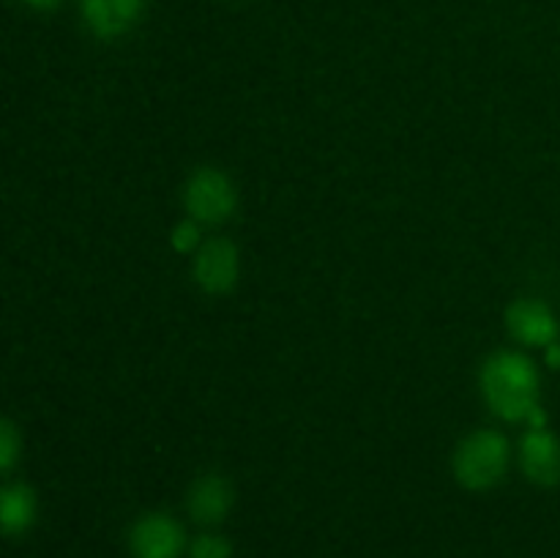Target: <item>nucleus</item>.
<instances>
[{
	"instance_id": "nucleus-6",
	"label": "nucleus",
	"mask_w": 560,
	"mask_h": 558,
	"mask_svg": "<svg viewBox=\"0 0 560 558\" xmlns=\"http://www.w3.org/2000/svg\"><path fill=\"white\" fill-rule=\"evenodd\" d=\"M506 326L512 337L534 348H550L558 337V321L550 306L539 299H517L506 310Z\"/></svg>"
},
{
	"instance_id": "nucleus-12",
	"label": "nucleus",
	"mask_w": 560,
	"mask_h": 558,
	"mask_svg": "<svg viewBox=\"0 0 560 558\" xmlns=\"http://www.w3.org/2000/svg\"><path fill=\"white\" fill-rule=\"evenodd\" d=\"M191 558H233V545L219 534H202L191 542Z\"/></svg>"
},
{
	"instance_id": "nucleus-11",
	"label": "nucleus",
	"mask_w": 560,
	"mask_h": 558,
	"mask_svg": "<svg viewBox=\"0 0 560 558\" xmlns=\"http://www.w3.org/2000/svg\"><path fill=\"white\" fill-rule=\"evenodd\" d=\"M20 449H22V441L14 421L3 419L0 421V470L14 468L16 457H20Z\"/></svg>"
},
{
	"instance_id": "nucleus-1",
	"label": "nucleus",
	"mask_w": 560,
	"mask_h": 558,
	"mask_svg": "<svg viewBox=\"0 0 560 558\" xmlns=\"http://www.w3.org/2000/svg\"><path fill=\"white\" fill-rule=\"evenodd\" d=\"M479 386L487 405L506 421H528L539 408V372L534 361L517 350H498L485 361Z\"/></svg>"
},
{
	"instance_id": "nucleus-14",
	"label": "nucleus",
	"mask_w": 560,
	"mask_h": 558,
	"mask_svg": "<svg viewBox=\"0 0 560 558\" xmlns=\"http://www.w3.org/2000/svg\"><path fill=\"white\" fill-rule=\"evenodd\" d=\"M27 5H31V9H38V11H49V9H55V5L60 3V0H25Z\"/></svg>"
},
{
	"instance_id": "nucleus-5",
	"label": "nucleus",
	"mask_w": 560,
	"mask_h": 558,
	"mask_svg": "<svg viewBox=\"0 0 560 558\" xmlns=\"http://www.w3.org/2000/svg\"><path fill=\"white\" fill-rule=\"evenodd\" d=\"M129 547L135 558H180L186 536L178 520L164 512H151L131 525Z\"/></svg>"
},
{
	"instance_id": "nucleus-10",
	"label": "nucleus",
	"mask_w": 560,
	"mask_h": 558,
	"mask_svg": "<svg viewBox=\"0 0 560 558\" xmlns=\"http://www.w3.org/2000/svg\"><path fill=\"white\" fill-rule=\"evenodd\" d=\"M36 518V496L27 485H9L0 492V528L9 536L25 534Z\"/></svg>"
},
{
	"instance_id": "nucleus-2",
	"label": "nucleus",
	"mask_w": 560,
	"mask_h": 558,
	"mask_svg": "<svg viewBox=\"0 0 560 558\" xmlns=\"http://www.w3.org/2000/svg\"><path fill=\"white\" fill-rule=\"evenodd\" d=\"M509 441L495 430H476L452 457L454 479L468 490H490L506 476Z\"/></svg>"
},
{
	"instance_id": "nucleus-3",
	"label": "nucleus",
	"mask_w": 560,
	"mask_h": 558,
	"mask_svg": "<svg viewBox=\"0 0 560 558\" xmlns=\"http://www.w3.org/2000/svg\"><path fill=\"white\" fill-rule=\"evenodd\" d=\"M184 206L195 222L222 224L233 217L235 206H238V191L222 170L200 167L186 181Z\"/></svg>"
},
{
	"instance_id": "nucleus-15",
	"label": "nucleus",
	"mask_w": 560,
	"mask_h": 558,
	"mask_svg": "<svg viewBox=\"0 0 560 558\" xmlns=\"http://www.w3.org/2000/svg\"><path fill=\"white\" fill-rule=\"evenodd\" d=\"M547 364H550V367H560V345L552 342L550 348H547Z\"/></svg>"
},
{
	"instance_id": "nucleus-4",
	"label": "nucleus",
	"mask_w": 560,
	"mask_h": 558,
	"mask_svg": "<svg viewBox=\"0 0 560 558\" xmlns=\"http://www.w3.org/2000/svg\"><path fill=\"white\" fill-rule=\"evenodd\" d=\"M241 274V257L233 241L211 239L197 249L191 263V277L206 293L222 295L235 288Z\"/></svg>"
},
{
	"instance_id": "nucleus-8",
	"label": "nucleus",
	"mask_w": 560,
	"mask_h": 558,
	"mask_svg": "<svg viewBox=\"0 0 560 558\" xmlns=\"http://www.w3.org/2000/svg\"><path fill=\"white\" fill-rule=\"evenodd\" d=\"M233 485L222 474H206L189 487L186 509L200 525H219L233 509Z\"/></svg>"
},
{
	"instance_id": "nucleus-9",
	"label": "nucleus",
	"mask_w": 560,
	"mask_h": 558,
	"mask_svg": "<svg viewBox=\"0 0 560 558\" xmlns=\"http://www.w3.org/2000/svg\"><path fill=\"white\" fill-rule=\"evenodd\" d=\"M145 0H82V20L98 38H118L140 20Z\"/></svg>"
},
{
	"instance_id": "nucleus-7",
	"label": "nucleus",
	"mask_w": 560,
	"mask_h": 558,
	"mask_svg": "<svg viewBox=\"0 0 560 558\" xmlns=\"http://www.w3.org/2000/svg\"><path fill=\"white\" fill-rule=\"evenodd\" d=\"M520 465L534 485L552 487L560 481V441L547 427H530L520 441Z\"/></svg>"
},
{
	"instance_id": "nucleus-13",
	"label": "nucleus",
	"mask_w": 560,
	"mask_h": 558,
	"mask_svg": "<svg viewBox=\"0 0 560 558\" xmlns=\"http://www.w3.org/2000/svg\"><path fill=\"white\" fill-rule=\"evenodd\" d=\"M170 244L175 252H195L200 246V222L195 219H186V222L175 224L173 233H170Z\"/></svg>"
}]
</instances>
